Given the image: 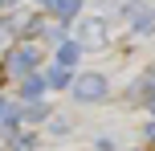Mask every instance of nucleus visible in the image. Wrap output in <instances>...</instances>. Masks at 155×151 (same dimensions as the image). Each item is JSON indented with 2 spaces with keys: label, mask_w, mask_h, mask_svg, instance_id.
I'll list each match as a JSON object with an SVG mask.
<instances>
[{
  "label": "nucleus",
  "mask_w": 155,
  "mask_h": 151,
  "mask_svg": "<svg viewBox=\"0 0 155 151\" xmlns=\"http://www.w3.org/2000/svg\"><path fill=\"white\" fill-rule=\"evenodd\" d=\"M37 61H41V49L25 41V45L8 49V57H4V70L12 74V78H33V70H37Z\"/></svg>",
  "instance_id": "1"
},
{
  "label": "nucleus",
  "mask_w": 155,
  "mask_h": 151,
  "mask_svg": "<svg viewBox=\"0 0 155 151\" xmlns=\"http://www.w3.org/2000/svg\"><path fill=\"white\" fill-rule=\"evenodd\" d=\"M74 98L78 102H102L106 98V78L102 74H82V78H74Z\"/></svg>",
  "instance_id": "2"
},
{
  "label": "nucleus",
  "mask_w": 155,
  "mask_h": 151,
  "mask_svg": "<svg viewBox=\"0 0 155 151\" xmlns=\"http://www.w3.org/2000/svg\"><path fill=\"white\" fill-rule=\"evenodd\" d=\"M78 45H106V33H102V21H98V16L82 21V41H78Z\"/></svg>",
  "instance_id": "3"
},
{
  "label": "nucleus",
  "mask_w": 155,
  "mask_h": 151,
  "mask_svg": "<svg viewBox=\"0 0 155 151\" xmlns=\"http://www.w3.org/2000/svg\"><path fill=\"white\" fill-rule=\"evenodd\" d=\"M41 4L49 8L53 16H61V21H70V16H78V8H82V0H41Z\"/></svg>",
  "instance_id": "4"
},
{
  "label": "nucleus",
  "mask_w": 155,
  "mask_h": 151,
  "mask_svg": "<svg viewBox=\"0 0 155 151\" xmlns=\"http://www.w3.org/2000/svg\"><path fill=\"white\" fill-rule=\"evenodd\" d=\"M135 94H139L143 102H155V65H151V70H147V74L139 78V86H135Z\"/></svg>",
  "instance_id": "5"
},
{
  "label": "nucleus",
  "mask_w": 155,
  "mask_h": 151,
  "mask_svg": "<svg viewBox=\"0 0 155 151\" xmlns=\"http://www.w3.org/2000/svg\"><path fill=\"white\" fill-rule=\"evenodd\" d=\"M127 16H131V25H135L139 33H147V29H151V8H139V4H131V8H127Z\"/></svg>",
  "instance_id": "6"
},
{
  "label": "nucleus",
  "mask_w": 155,
  "mask_h": 151,
  "mask_svg": "<svg viewBox=\"0 0 155 151\" xmlns=\"http://www.w3.org/2000/svg\"><path fill=\"white\" fill-rule=\"evenodd\" d=\"M78 53H82V45H78V41H61V49H57V65H65V70H70V65L78 61Z\"/></svg>",
  "instance_id": "7"
},
{
  "label": "nucleus",
  "mask_w": 155,
  "mask_h": 151,
  "mask_svg": "<svg viewBox=\"0 0 155 151\" xmlns=\"http://www.w3.org/2000/svg\"><path fill=\"white\" fill-rule=\"evenodd\" d=\"M45 86H49V82L41 78V74H33V78H25V98H29V102H37V98L45 94Z\"/></svg>",
  "instance_id": "8"
},
{
  "label": "nucleus",
  "mask_w": 155,
  "mask_h": 151,
  "mask_svg": "<svg viewBox=\"0 0 155 151\" xmlns=\"http://www.w3.org/2000/svg\"><path fill=\"white\" fill-rule=\"evenodd\" d=\"M45 82H49V86H74V82H70V70H65V65H53V70L45 74Z\"/></svg>",
  "instance_id": "9"
},
{
  "label": "nucleus",
  "mask_w": 155,
  "mask_h": 151,
  "mask_svg": "<svg viewBox=\"0 0 155 151\" xmlns=\"http://www.w3.org/2000/svg\"><path fill=\"white\" fill-rule=\"evenodd\" d=\"M8 110H12V106H8V98H0V127H4V119H8Z\"/></svg>",
  "instance_id": "10"
}]
</instances>
